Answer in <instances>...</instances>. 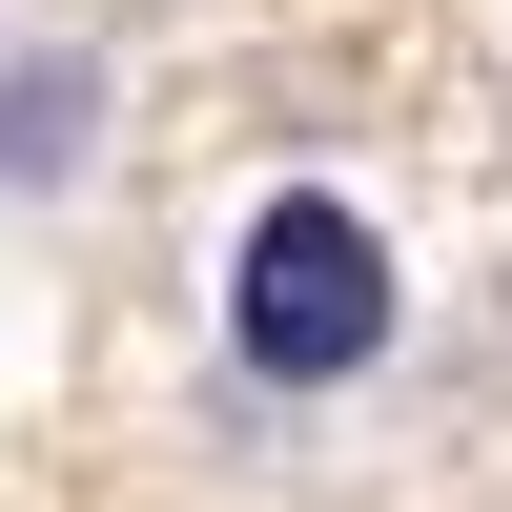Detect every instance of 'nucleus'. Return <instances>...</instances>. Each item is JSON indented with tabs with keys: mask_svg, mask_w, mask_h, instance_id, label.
<instances>
[{
	"mask_svg": "<svg viewBox=\"0 0 512 512\" xmlns=\"http://www.w3.org/2000/svg\"><path fill=\"white\" fill-rule=\"evenodd\" d=\"M226 349L267 369V390H349V369L390 349V226L328 205V185L246 205V246H226Z\"/></svg>",
	"mask_w": 512,
	"mask_h": 512,
	"instance_id": "1",
	"label": "nucleus"
},
{
	"mask_svg": "<svg viewBox=\"0 0 512 512\" xmlns=\"http://www.w3.org/2000/svg\"><path fill=\"white\" fill-rule=\"evenodd\" d=\"M82 123H103V62L21 41V62H0V185H82Z\"/></svg>",
	"mask_w": 512,
	"mask_h": 512,
	"instance_id": "2",
	"label": "nucleus"
}]
</instances>
